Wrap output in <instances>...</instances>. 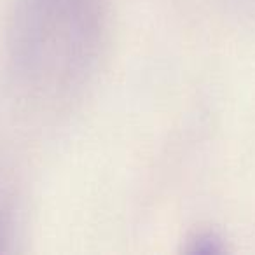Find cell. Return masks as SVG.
I'll list each match as a JSON object with an SVG mask.
<instances>
[{
  "mask_svg": "<svg viewBox=\"0 0 255 255\" xmlns=\"http://www.w3.org/2000/svg\"><path fill=\"white\" fill-rule=\"evenodd\" d=\"M107 0H18L9 28L16 74L44 95L79 88L102 53Z\"/></svg>",
  "mask_w": 255,
  "mask_h": 255,
  "instance_id": "cell-1",
  "label": "cell"
},
{
  "mask_svg": "<svg viewBox=\"0 0 255 255\" xmlns=\"http://www.w3.org/2000/svg\"><path fill=\"white\" fill-rule=\"evenodd\" d=\"M220 241L215 240L213 236H199L198 240L194 241V252H203V254H208V252H220L222 248L219 247Z\"/></svg>",
  "mask_w": 255,
  "mask_h": 255,
  "instance_id": "cell-2",
  "label": "cell"
},
{
  "mask_svg": "<svg viewBox=\"0 0 255 255\" xmlns=\"http://www.w3.org/2000/svg\"><path fill=\"white\" fill-rule=\"evenodd\" d=\"M5 233H7V208L4 203H0V241H5Z\"/></svg>",
  "mask_w": 255,
  "mask_h": 255,
  "instance_id": "cell-3",
  "label": "cell"
}]
</instances>
